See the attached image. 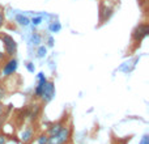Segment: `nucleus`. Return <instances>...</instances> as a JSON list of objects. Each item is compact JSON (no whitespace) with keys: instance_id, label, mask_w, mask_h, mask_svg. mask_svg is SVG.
Wrapping results in <instances>:
<instances>
[{"instance_id":"nucleus-1","label":"nucleus","mask_w":149,"mask_h":144,"mask_svg":"<svg viewBox=\"0 0 149 144\" xmlns=\"http://www.w3.org/2000/svg\"><path fill=\"white\" fill-rule=\"evenodd\" d=\"M68 135H70V131L67 129H62L56 135H52L50 138L47 144H63L68 139Z\"/></svg>"},{"instance_id":"nucleus-2","label":"nucleus","mask_w":149,"mask_h":144,"mask_svg":"<svg viewBox=\"0 0 149 144\" xmlns=\"http://www.w3.org/2000/svg\"><path fill=\"white\" fill-rule=\"evenodd\" d=\"M54 94H55L54 84H52L51 81H46V84H45V87H43V90H42V96H41V97L43 98L46 102H49V101L52 100Z\"/></svg>"},{"instance_id":"nucleus-3","label":"nucleus","mask_w":149,"mask_h":144,"mask_svg":"<svg viewBox=\"0 0 149 144\" xmlns=\"http://www.w3.org/2000/svg\"><path fill=\"white\" fill-rule=\"evenodd\" d=\"M148 31H149L148 25H145V24H140V25L134 30L132 37H134L135 41H141L144 37L148 36Z\"/></svg>"},{"instance_id":"nucleus-4","label":"nucleus","mask_w":149,"mask_h":144,"mask_svg":"<svg viewBox=\"0 0 149 144\" xmlns=\"http://www.w3.org/2000/svg\"><path fill=\"white\" fill-rule=\"evenodd\" d=\"M3 43H4V47H5V51L8 52V55H13L16 52V42L12 37L9 36H3Z\"/></svg>"},{"instance_id":"nucleus-5","label":"nucleus","mask_w":149,"mask_h":144,"mask_svg":"<svg viewBox=\"0 0 149 144\" xmlns=\"http://www.w3.org/2000/svg\"><path fill=\"white\" fill-rule=\"evenodd\" d=\"M16 68H17V62H16L15 59H10L9 62H8L7 64L4 66V68H3V72H4V75L9 76V75H12L13 72L16 71Z\"/></svg>"},{"instance_id":"nucleus-6","label":"nucleus","mask_w":149,"mask_h":144,"mask_svg":"<svg viewBox=\"0 0 149 144\" xmlns=\"http://www.w3.org/2000/svg\"><path fill=\"white\" fill-rule=\"evenodd\" d=\"M31 135H33L31 129L25 130V131L22 132V140H24V142H29V140H30V138H31Z\"/></svg>"},{"instance_id":"nucleus-7","label":"nucleus","mask_w":149,"mask_h":144,"mask_svg":"<svg viewBox=\"0 0 149 144\" xmlns=\"http://www.w3.org/2000/svg\"><path fill=\"white\" fill-rule=\"evenodd\" d=\"M62 129H63V127L60 126L59 123H58V124H55V126H52L51 129H50V134H51V136H52V135H56L58 132H59Z\"/></svg>"},{"instance_id":"nucleus-8","label":"nucleus","mask_w":149,"mask_h":144,"mask_svg":"<svg viewBox=\"0 0 149 144\" xmlns=\"http://www.w3.org/2000/svg\"><path fill=\"white\" fill-rule=\"evenodd\" d=\"M17 20L20 21L21 25H28V24H29V20H28V18L24 17V16H21V15H18V16H17Z\"/></svg>"},{"instance_id":"nucleus-9","label":"nucleus","mask_w":149,"mask_h":144,"mask_svg":"<svg viewBox=\"0 0 149 144\" xmlns=\"http://www.w3.org/2000/svg\"><path fill=\"white\" fill-rule=\"evenodd\" d=\"M38 143L39 144H47V143H49V138L45 136V135H42V136L38 139Z\"/></svg>"},{"instance_id":"nucleus-10","label":"nucleus","mask_w":149,"mask_h":144,"mask_svg":"<svg viewBox=\"0 0 149 144\" xmlns=\"http://www.w3.org/2000/svg\"><path fill=\"white\" fill-rule=\"evenodd\" d=\"M50 29H51L52 31H58V30H60V24H59V22L52 24V25L50 26Z\"/></svg>"},{"instance_id":"nucleus-11","label":"nucleus","mask_w":149,"mask_h":144,"mask_svg":"<svg viewBox=\"0 0 149 144\" xmlns=\"http://www.w3.org/2000/svg\"><path fill=\"white\" fill-rule=\"evenodd\" d=\"M139 144H149V136L148 135H144V136L141 138V140H140Z\"/></svg>"},{"instance_id":"nucleus-12","label":"nucleus","mask_w":149,"mask_h":144,"mask_svg":"<svg viewBox=\"0 0 149 144\" xmlns=\"http://www.w3.org/2000/svg\"><path fill=\"white\" fill-rule=\"evenodd\" d=\"M45 54H46V49H45V47H41V49L38 50V57H39V58H42Z\"/></svg>"},{"instance_id":"nucleus-13","label":"nucleus","mask_w":149,"mask_h":144,"mask_svg":"<svg viewBox=\"0 0 149 144\" xmlns=\"http://www.w3.org/2000/svg\"><path fill=\"white\" fill-rule=\"evenodd\" d=\"M4 96H5V90L3 89V87H0V100L4 98Z\"/></svg>"},{"instance_id":"nucleus-14","label":"nucleus","mask_w":149,"mask_h":144,"mask_svg":"<svg viewBox=\"0 0 149 144\" xmlns=\"http://www.w3.org/2000/svg\"><path fill=\"white\" fill-rule=\"evenodd\" d=\"M3 24H4V16H3L1 10H0V28L3 26Z\"/></svg>"},{"instance_id":"nucleus-15","label":"nucleus","mask_w":149,"mask_h":144,"mask_svg":"<svg viewBox=\"0 0 149 144\" xmlns=\"http://www.w3.org/2000/svg\"><path fill=\"white\" fill-rule=\"evenodd\" d=\"M39 21H41V17H37V18H33V24H39Z\"/></svg>"},{"instance_id":"nucleus-16","label":"nucleus","mask_w":149,"mask_h":144,"mask_svg":"<svg viewBox=\"0 0 149 144\" xmlns=\"http://www.w3.org/2000/svg\"><path fill=\"white\" fill-rule=\"evenodd\" d=\"M4 143H5L4 136H1V135H0V144H4Z\"/></svg>"},{"instance_id":"nucleus-17","label":"nucleus","mask_w":149,"mask_h":144,"mask_svg":"<svg viewBox=\"0 0 149 144\" xmlns=\"http://www.w3.org/2000/svg\"><path fill=\"white\" fill-rule=\"evenodd\" d=\"M28 70H29V71H33V67L30 66V63H28Z\"/></svg>"},{"instance_id":"nucleus-18","label":"nucleus","mask_w":149,"mask_h":144,"mask_svg":"<svg viewBox=\"0 0 149 144\" xmlns=\"http://www.w3.org/2000/svg\"><path fill=\"white\" fill-rule=\"evenodd\" d=\"M1 114H3V105L0 103V117H1Z\"/></svg>"},{"instance_id":"nucleus-19","label":"nucleus","mask_w":149,"mask_h":144,"mask_svg":"<svg viewBox=\"0 0 149 144\" xmlns=\"http://www.w3.org/2000/svg\"><path fill=\"white\" fill-rule=\"evenodd\" d=\"M1 58H3V54H1V51H0V59H1Z\"/></svg>"},{"instance_id":"nucleus-20","label":"nucleus","mask_w":149,"mask_h":144,"mask_svg":"<svg viewBox=\"0 0 149 144\" xmlns=\"http://www.w3.org/2000/svg\"><path fill=\"white\" fill-rule=\"evenodd\" d=\"M0 126H1V123H0Z\"/></svg>"}]
</instances>
